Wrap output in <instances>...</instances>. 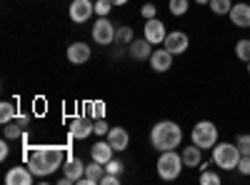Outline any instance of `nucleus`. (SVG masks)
Wrapping results in <instances>:
<instances>
[{"instance_id":"nucleus-12","label":"nucleus","mask_w":250,"mask_h":185,"mask_svg":"<svg viewBox=\"0 0 250 185\" xmlns=\"http://www.w3.org/2000/svg\"><path fill=\"white\" fill-rule=\"evenodd\" d=\"M170 65H173V53H170L168 48L153 50V55H150V68H153L155 73H165Z\"/></svg>"},{"instance_id":"nucleus-2","label":"nucleus","mask_w":250,"mask_h":185,"mask_svg":"<svg viewBox=\"0 0 250 185\" xmlns=\"http://www.w3.org/2000/svg\"><path fill=\"white\" fill-rule=\"evenodd\" d=\"M150 143L155 150H175L183 143V130L173 120H160L150 130Z\"/></svg>"},{"instance_id":"nucleus-38","label":"nucleus","mask_w":250,"mask_h":185,"mask_svg":"<svg viewBox=\"0 0 250 185\" xmlns=\"http://www.w3.org/2000/svg\"><path fill=\"white\" fill-rule=\"evenodd\" d=\"M195 3H198V5H208V3H210V0H195Z\"/></svg>"},{"instance_id":"nucleus-14","label":"nucleus","mask_w":250,"mask_h":185,"mask_svg":"<svg viewBox=\"0 0 250 185\" xmlns=\"http://www.w3.org/2000/svg\"><path fill=\"white\" fill-rule=\"evenodd\" d=\"M128 53H130V58H135V60H150V55H153V43L148 38H138V40H133V43L128 45Z\"/></svg>"},{"instance_id":"nucleus-39","label":"nucleus","mask_w":250,"mask_h":185,"mask_svg":"<svg viewBox=\"0 0 250 185\" xmlns=\"http://www.w3.org/2000/svg\"><path fill=\"white\" fill-rule=\"evenodd\" d=\"M248 73H250V63H248Z\"/></svg>"},{"instance_id":"nucleus-26","label":"nucleus","mask_w":250,"mask_h":185,"mask_svg":"<svg viewBox=\"0 0 250 185\" xmlns=\"http://www.w3.org/2000/svg\"><path fill=\"white\" fill-rule=\"evenodd\" d=\"M235 55L243 60V63H250V40L248 38H243V40L235 43Z\"/></svg>"},{"instance_id":"nucleus-9","label":"nucleus","mask_w":250,"mask_h":185,"mask_svg":"<svg viewBox=\"0 0 250 185\" xmlns=\"http://www.w3.org/2000/svg\"><path fill=\"white\" fill-rule=\"evenodd\" d=\"M93 13H95L93 0H73V5H70V20L73 23H85V20H90Z\"/></svg>"},{"instance_id":"nucleus-3","label":"nucleus","mask_w":250,"mask_h":185,"mask_svg":"<svg viewBox=\"0 0 250 185\" xmlns=\"http://www.w3.org/2000/svg\"><path fill=\"white\" fill-rule=\"evenodd\" d=\"M240 158H243V153H240L238 145H233V143H215V148H213V163H215L220 170H235Z\"/></svg>"},{"instance_id":"nucleus-7","label":"nucleus","mask_w":250,"mask_h":185,"mask_svg":"<svg viewBox=\"0 0 250 185\" xmlns=\"http://www.w3.org/2000/svg\"><path fill=\"white\" fill-rule=\"evenodd\" d=\"M163 45L168 48L173 55H183V53L188 50V45H190V38H188L185 33H180V30H173V33L165 35Z\"/></svg>"},{"instance_id":"nucleus-1","label":"nucleus","mask_w":250,"mask_h":185,"mask_svg":"<svg viewBox=\"0 0 250 185\" xmlns=\"http://www.w3.org/2000/svg\"><path fill=\"white\" fill-rule=\"evenodd\" d=\"M65 163V148L58 145H40L25 153V165L35 173V178H48L55 170H62Z\"/></svg>"},{"instance_id":"nucleus-16","label":"nucleus","mask_w":250,"mask_h":185,"mask_svg":"<svg viewBox=\"0 0 250 185\" xmlns=\"http://www.w3.org/2000/svg\"><path fill=\"white\" fill-rule=\"evenodd\" d=\"M93 123L95 120H88V118H75L73 123H70V135L75 138V140H85V138H90L95 130H93Z\"/></svg>"},{"instance_id":"nucleus-10","label":"nucleus","mask_w":250,"mask_h":185,"mask_svg":"<svg viewBox=\"0 0 250 185\" xmlns=\"http://www.w3.org/2000/svg\"><path fill=\"white\" fill-rule=\"evenodd\" d=\"M143 38H148L153 45H160L163 40H165V35H168V30H165V25L160 23L158 18H150V20H145V28H143Z\"/></svg>"},{"instance_id":"nucleus-24","label":"nucleus","mask_w":250,"mask_h":185,"mask_svg":"<svg viewBox=\"0 0 250 185\" xmlns=\"http://www.w3.org/2000/svg\"><path fill=\"white\" fill-rule=\"evenodd\" d=\"M210 10L215 13V15H228L230 13V8H233V0H210Z\"/></svg>"},{"instance_id":"nucleus-33","label":"nucleus","mask_w":250,"mask_h":185,"mask_svg":"<svg viewBox=\"0 0 250 185\" xmlns=\"http://www.w3.org/2000/svg\"><path fill=\"white\" fill-rule=\"evenodd\" d=\"M238 170H240L243 175H250V155H243V158H240V163H238Z\"/></svg>"},{"instance_id":"nucleus-15","label":"nucleus","mask_w":250,"mask_h":185,"mask_svg":"<svg viewBox=\"0 0 250 185\" xmlns=\"http://www.w3.org/2000/svg\"><path fill=\"white\" fill-rule=\"evenodd\" d=\"M228 18L233 20L235 28H250V5L248 3H235L228 13Z\"/></svg>"},{"instance_id":"nucleus-22","label":"nucleus","mask_w":250,"mask_h":185,"mask_svg":"<svg viewBox=\"0 0 250 185\" xmlns=\"http://www.w3.org/2000/svg\"><path fill=\"white\" fill-rule=\"evenodd\" d=\"M18 118V108L13 105V103H0V123H3V125H5V123H10V120H15Z\"/></svg>"},{"instance_id":"nucleus-32","label":"nucleus","mask_w":250,"mask_h":185,"mask_svg":"<svg viewBox=\"0 0 250 185\" xmlns=\"http://www.w3.org/2000/svg\"><path fill=\"white\" fill-rule=\"evenodd\" d=\"M120 170H123V163H120V160L110 158V160L105 163V173H115V175H120Z\"/></svg>"},{"instance_id":"nucleus-30","label":"nucleus","mask_w":250,"mask_h":185,"mask_svg":"<svg viewBox=\"0 0 250 185\" xmlns=\"http://www.w3.org/2000/svg\"><path fill=\"white\" fill-rule=\"evenodd\" d=\"M235 145L240 148V153H243V155H250V133H243V135H238Z\"/></svg>"},{"instance_id":"nucleus-29","label":"nucleus","mask_w":250,"mask_h":185,"mask_svg":"<svg viewBox=\"0 0 250 185\" xmlns=\"http://www.w3.org/2000/svg\"><path fill=\"white\" fill-rule=\"evenodd\" d=\"M115 5L110 3V0H95V15H100V18H108V13L113 10Z\"/></svg>"},{"instance_id":"nucleus-21","label":"nucleus","mask_w":250,"mask_h":185,"mask_svg":"<svg viewBox=\"0 0 250 185\" xmlns=\"http://www.w3.org/2000/svg\"><path fill=\"white\" fill-rule=\"evenodd\" d=\"M180 155H183L185 168H200V163H203V148H198L195 143H193L190 148H185Z\"/></svg>"},{"instance_id":"nucleus-17","label":"nucleus","mask_w":250,"mask_h":185,"mask_svg":"<svg viewBox=\"0 0 250 185\" xmlns=\"http://www.w3.org/2000/svg\"><path fill=\"white\" fill-rule=\"evenodd\" d=\"M62 175H68V178L73 180V185H78V180L85 175V165H83V160L68 158L65 163H62Z\"/></svg>"},{"instance_id":"nucleus-8","label":"nucleus","mask_w":250,"mask_h":185,"mask_svg":"<svg viewBox=\"0 0 250 185\" xmlns=\"http://www.w3.org/2000/svg\"><path fill=\"white\" fill-rule=\"evenodd\" d=\"M5 183H8V185H33V183H35V173H33L28 165H15V168L8 170Z\"/></svg>"},{"instance_id":"nucleus-23","label":"nucleus","mask_w":250,"mask_h":185,"mask_svg":"<svg viewBox=\"0 0 250 185\" xmlns=\"http://www.w3.org/2000/svg\"><path fill=\"white\" fill-rule=\"evenodd\" d=\"M133 28H128V25H123V28H118V33H115V45H130L133 43Z\"/></svg>"},{"instance_id":"nucleus-4","label":"nucleus","mask_w":250,"mask_h":185,"mask_svg":"<svg viewBox=\"0 0 250 185\" xmlns=\"http://www.w3.org/2000/svg\"><path fill=\"white\" fill-rule=\"evenodd\" d=\"M185 168L183 163V155H178L175 150H160V158H158V175L163 180H175Z\"/></svg>"},{"instance_id":"nucleus-27","label":"nucleus","mask_w":250,"mask_h":185,"mask_svg":"<svg viewBox=\"0 0 250 185\" xmlns=\"http://www.w3.org/2000/svg\"><path fill=\"white\" fill-rule=\"evenodd\" d=\"M200 185H220V175L215 170H210V168H205L200 173Z\"/></svg>"},{"instance_id":"nucleus-25","label":"nucleus","mask_w":250,"mask_h":185,"mask_svg":"<svg viewBox=\"0 0 250 185\" xmlns=\"http://www.w3.org/2000/svg\"><path fill=\"white\" fill-rule=\"evenodd\" d=\"M88 115H90V120H100V118H105V103H103V100L88 103Z\"/></svg>"},{"instance_id":"nucleus-34","label":"nucleus","mask_w":250,"mask_h":185,"mask_svg":"<svg viewBox=\"0 0 250 185\" xmlns=\"http://www.w3.org/2000/svg\"><path fill=\"white\" fill-rule=\"evenodd\" d=\"M155 13H158V8H155L153 3H145V5H143V18H145V20L155 18Z\"/></svg>"},{"instance_id":"nucleus-37","label":"nucleus","mask_w":250,"mask_h":185,"mask_svg":"<svg viewBox=\"0 0 250 185\" xmlns=\"http://www.w3.org/2000/svg\"><path fill=\"white\" fill-rule=\"evenodd\" d=\"M110 3H113V5L118 8V5H125V3H128V0H110Z\"/></svg>"},{"instance_id":"nucleus-13","label":"nucleus","mask_w":250,"mask_h":185,"mask_svg":"<svg viewBox=\"0 0 250 185\" xmlns=\"http://www.w3.org/2000/svg\"><path fill=\"white\" fill-rule=\"evenodd\" d=\"M103 175H105V165L98 160H93L90 165H85V175L78 180V185H100Z\"/></svg>"},{"instance_id":"nucleus-19","label":"nucleus","mask_w":250,"mask_h":185,"mask_svg":"<svg viewBox=\"0 0 250 185\" xmlns=\"http://www.w3.org/2000/svg\"><path fill=\"white\" fill-rule=\"evenodd\" d=\"M113 153H115V148L110 145L108 140H98L95 145L90 148V155H93V160H98V163H103V165H105V163L113 158Z\"/></svg>"},{"instance_id":"nucleus-5","label":"nucleus","mask_w":250,"mask_h":185,"mask_svg":"<svg viewBox=\"0 0 250 185\" xmlns=\"http://www.w3.org/2000/svg\"><path fill=\"white\" fill-rule=\"evenodd\" d=\"M193 143L198 148L208 150V148H215V143H218V128H215V123L210 120H200L195 123V128H193Z\"/></svg>"},{"instance_id":"nucleus-20","label":"nucleus","mask_w":250,"mask_h":185,"mask_svg":"<svg viewBox=\"0 0 250 185\" xmlns=\"http://www.w3.org/2000/svg\"><path fill=\"white\" fill-rule=\"evenodd\" d=\"M68 60L73 65H80V63H88L90 60V48L85 43H73L68 48Z\"/></svg>"},{"instance_id":"nucleus-28","label":"nucleus","mask_w":250,"mask_h":185,"mask_svg":"<svg viewBox=\"0 0 250 185\" xmlns=\"http://www.w3.org/2000/svg\"><path fill=\"white\" fill-rule=\"evenodd\" d=\"M188 5H190V0H170V5H168V8H170V13H173V15H178V18H180V15H185V13H188Z\"/></svg>"},{"instance_id":"nucleus-11","label":"nucleus","mask_w":250,"mask_h":185,"mask_svg":"<svg viewBox=\"0 0 250 185\" xmlns=\"http://www.w3.org/2000/svg\"><path fill=\"white\" fill-rule=\"evenodd\" d=\"M25 125H28V115H18L15 120H10V123L3 125V138H8V140L25 138Z\"/></svg>"},{"instance_id":"nucleus-31","label":"nucleus","mask_w":250,"mask_h":185,"mask_svg":"<svg viewBox=\"0 0 250 185\" xmlns=\"http://www.w3.org/2000/svg\"><path fill=\"white\" fill-rule=\"evenodd\" d=\"M93 130H95V135H108L110 125H108V123L100 118V120H95V123H93Z\"/></svg>"},{"instance_id":"nucleus-6","label":"nucleus","mask_w":250,"mask_h":185,"mask_svg":"<svg viewBox=\"0 0 250 185\" xmlns=\"http://www.w3.org/2000/svg\"><path fill=\"white\" fill-rule=\"evenodd\" d=\"M115 33L118 28L110 23L108 18H98L95 25H93V40L98 45H113L115 43Z\"/></svg>"},{"instance_id":"nucleus-18","label":"nucleus","mask_w":250,"mask_h":185,"mask_svg":"<svg viewBox=\"0 0 250 185\" xmlns=\"http://www.w3.org/2000/svg\"><path fill=\"white\" fill-rule=\"evenodd\" d=\"M105 140L110 143L115 150H125V148H128V143H130V135H128V130H125V128H110L108 135H105Z\"/></svg>"},{"instance_id":"nucleus-36","label":"nucleus","mask_w":250,"mask_h":185,"mask_svg":"<svg viewBox=\"0 0 250 185\" xmlns=\"http://www.w3.org/2000/svg\"><path fill=\"white\" fill-rule=\"evenodd\" d=\"M8 153H10V148H8V138H3V140H0V160H5Z\"/></svg>"},{"instance_id":"nucleus-35","label":"nucleus","mask_w":250,"mask_h":185,"mask_svg":"<svg viewBox=\"0 0 250 185\" xmlns=\"http://www.w3.org/2000/svg\"><path fill=\"white\" fill-rule=\"evenodd\" d=\"M118 183H120V178L115 173H105V175H103V180H100V185H118Z\"/></svg>"}]
</instances>
